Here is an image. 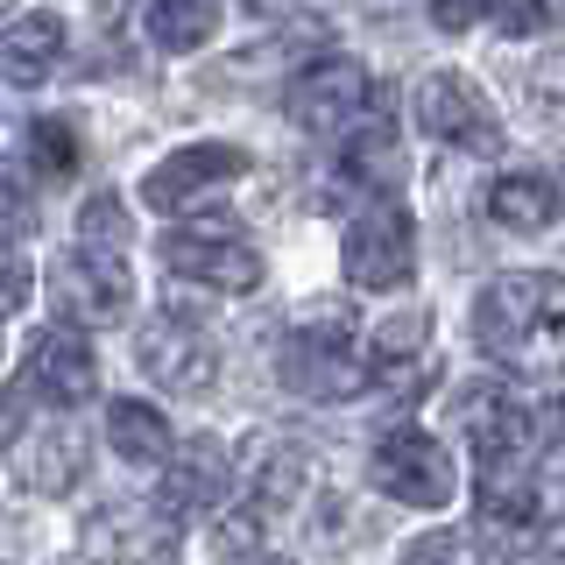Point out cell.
Segmentation results:
<instances>
[{"instance_id": "9", "label": "cell", "mask_w": 565, "mask_h": 565, "mask_svg": "<svg viewBox=\"0 0 565 565\" xmlns=\"http://www.w3.org/2000/svg\"><path fill=\"white\" fill-rule=\"evenodd\" d=\"M149 367H156L163 382H177V388H199V382L212 375L205 353L191 347V340H170V332H156V340H149Z\"/></svg>"}, {"instance_id": "15", "label": "cell", "mask_w": 565, "mask_h": 565, "mask_svg": "<svg viewBox=\"0 0 565 565\" xmlns=\"http://www.w3.org/2000/svg\"><path fill=\"white\" fill-rule=\"evenodd\" d=\"M481 14H488V0H438V29H467Z\"/></svg>"}, {"instance_id": "11", "label": "cell", "mask_w": 565, "mask_h": 565, "mask_svg": "<svg viewBox=\"0 0 565 565\" xmlns=\"http://www.w3.org/2000/svg\"><path fill=\"white\" fill-rule=\"evenodd\" d=\"M361 99V78H353L347 64H332V71H318V78L305 85V106H311V120H332V114H347V106Z\"/></svg>"}, {"instance_id": "3", "label": "cell", "mask_w": 565, "mask_h": 565, "mask_svg": "<svg viewBox=\"0 0 565 565\" xmlns=\"http://www.w3.org/2000/svg\"><path fill=\"white\" fill-rule=\"evenodd\" d=\"M459 431H467V446L481 467H509V459H523V438H530V411L509 388L494 382H473L467 396H459Z\"/></svg>"}, {"instance_id": "1", "label": "cell", "mask_w": 565, "mask_h": 565, "mask_svg": "<svg viewBox=\"0 0 565 565\" xmlns=\"http://www.w3.org/2000/svg\"><path fill=\"white\" fill-rule=\"evenodd\" d=\"M473 332L502 367L537 382L565 375V276H502L488 282Z\"/></svg>"}, {"instance_id": "14", "label": "cell", "mask_w": 565, "mask_h": 565, "mask_svg": "<svg viewBox=\"0 0 565 565\" xmlns=\"http://www.w3.org/2000/svg\"><path fill=\"white\" fill-rule=\"evenodd\" d=\"M403 565H459V544H452V530H431V537H417L411 552H403Z\"/></svg>"}, {"instance_id": "13", "label": "cell", "mask_w": 565, "mask_h": 565, "mask_svg": "<svg viewBox=\"0 0 565 565\" xmlns=\"http://www.w3.org/2000/svg\"><path fill=\"white\" fill-rule=\"evenodd\" d=\"M297 488H305V459H276V467L262 473V502H290Z\"/></svg>"}, {"instance_id": "10", "label": "cell", "mask_w": 565, "mask_h": 565, "mask_svg": "<svg viewBox=\"0 0 565 565\" xmlns=\"http://www.w3.org/2000/svg\"><path fill=\"white\" fill-rule=\"evenodd\" d=\"M35 375H43L57 396H85L93 388V367H85V353L71 340H43V361H35Z\"/></svg>"}, {"instance_id": "5", "label": "cell", "mask_w": 565, "mask_h": 565, "mask_svg": "<svg viewBox=\"0 0 565 565\" xmlns=\"http://www.w3.org/2000/svg\"><path fill=\"white\" fill-rule=\"evenodd\" d=\"M424 120H431V135L467 141V149H494V141H502L488 99L473 93L467 78H431V85H424Z\"/></svg>"}, {"instance_id": "8", "label": "cell", "mask_w": 565, "mask_h": 565, "mask_svg": "<svg viewBox=\"0 0 565 565\" xmlns=\"http://www.w3.org/2000/svg\"><path fill=\"white\" fill-rule=\"evenodd\" d=\"M114 446L135 459V467H149V459L170 452V431L156 411H141V403H114Z\"/></svg>"}, {"instance_id": "4", "label": "cell", "mask_w": 565, "mask_h": 565, "mask_svg": "<svg viewBox=\"0 0 565 565\" xmlns=\"http://www.w3.org/2000/svg\"><path fill=\"white\" fill-rule=\"evenodd\" d=\"M347 276L361 282V290H396V282L411 276V220L388 212V205L367 212L347 241Z\"/></svg>"}, {"instance_id": "2", "label": "cell", "mask_w": 565, "mask_h": 565, "mask_svg": "<svg viewBox=\"0 0 565 565\" xmlns=\"http://www.w3.org/2000/svg\"><path fill=\"white\" fill-rule=\"evenodd\" d=\"M375 488L396 494V502H411V509H446L452 488H459V473H452V459H446L438 438L388 431L382 446H375Z\"/></svg>"}, {"instance_id": "12", "label": "cell", "mask_w": 565, "mask_h": 565, "mask_svg": "<svg viewBox=\"0 0 565 565\" xmlns=\"http://www.w3.org/2000/svg\"><path fill=\"white\" fill-rule=\"evenodd\" d=\"M488 14H494L509 35H537V29H544V0H494Z\"/></svg>"}, {"instance_id": "7", "label": "cell", "mask_w": 565, "mask_h": 565, "mask_svg": "<svg viewBox=\"0 0 565 565\" xmlns=\"http://www.w3.org/2000/svg\"><path fill=\"white\" fill-rule=\"evenodd\" d=\"M488 212H494V226H509V234H544V226L558 220V191L544 184L537 170H516V177H502V184L488 191Z\"/></svg>"}, {"instance_id": "6", "label": "cell", "mask_w": 565, "mask_h": 565, "mask_svg": "<svg viewBox=\"0 0 565 565\" xmlns=\"http://www.w3.org/2000/svg\"><path fill=\"white\" fill-rule=\"evenodd\" d=\"M481 523L509 530V537H530V530L544 523V494L523 473V459H509V467H481Z\"/></svg>"}]
</instances>
